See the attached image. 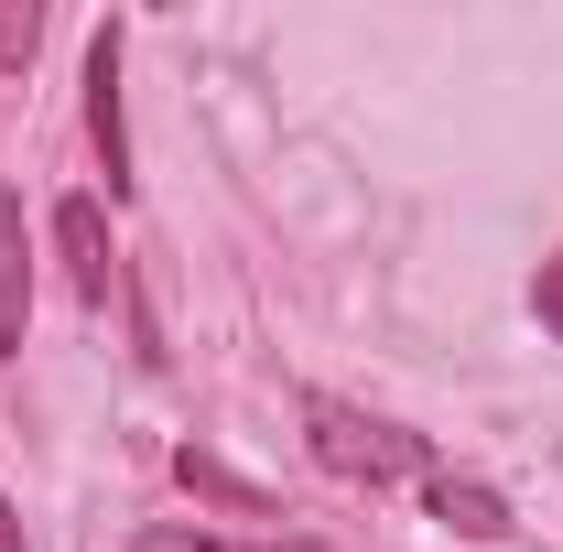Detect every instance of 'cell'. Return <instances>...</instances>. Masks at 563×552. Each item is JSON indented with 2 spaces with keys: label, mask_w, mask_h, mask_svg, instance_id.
Returning <instances> with one entry per match:
<instances>
[{
  "label": "cell",
  "mask_w": 563,
  "mask_h": 552,
  "mask_svg": "<svg viewBox=\"0 0 563 552\" xmlns=\"http://www.w3.org/2000/svg\"><path fill=\"white\" fill-rule=\"evenodd\" d=\"M303 433H314V466L347 477V487H390V477H412V466H422V433L357 412V401H336V390L303 401Z\"/></svg>",
  "instance_id": "6da1fadb"
},
{
  "label": "cell",
  "mask_w": 563,
  "mask_h": 552,
  "mask_svg": "<svg viewBox=\"0 0 563 552\" xmlns=\"http://www.w3.org/2000/svg\"><path fill=\"white\" fill-rule=\"evenodd\" d=\"M87 131H98V163H109V196H131V131H120V22L87 44Z\"/></svg>",
  "instance_id": "7a4b0ae2"
},
{
  "label": "cell",
  "mask_w": 563,
  "mask_h": 552,
  "mask_svg": "<svg viewBox=\"0 0 563 552\" xmlns=\"http://www.w3.org/2000/svg\"><path fill=\"white\" fill-rule=\"evenodd\" d=\"M55 239H66L76 292L109 303V292H120V261H109V217H98V196H66V207H55Z\"/></svg>",
  "instance_id": "3957f363"
},
{
  "label": "cell",
  "mask_w": 563,
  "mask_h": 552,
  "mask_svg": "<svg viewBox=\"0 0 563 552\" xmlns=\"http://www.w3.org/2000/svg\"><path fill=\"white\" fill-rule=\"evenodd\" d=\"M22 314H33V250H22V207L0 185V346L22 357Z\"/></svg>",
  "instance_id": "277c9868"
},
{
  "label": "cell",
  "mask_w": 563,
  "mask_h": 552,
  "mask_svg": "<svg viewBox=\"0 0 563 552\" xmlns=\"http://www.w3.org/2000/svg\"><path fill=\"white\" fill-rule=\"evenodd\" d=\"M433 520L466 531V542H498V531H509V498L477 487V477H433Z\"/></svg>",
  "instance_id": "5b68a950"
},
{
  "label": "cell",
  "mask_w": 563,
  "mask_h": 552,
  "mask_svg": "<svg viewBox=\"0 0 563 552\" xmlns=\"http://www.w3.org/2000/svg\"><path fill=\"white\" fill-rule=\"evenodd\" d=\"M174 477L196 487V498H217V509H239V520H272V487H250L239 466H217L207 444H185V455H174Z\"/></svg>",
  "instance_id": "8992f818"
},
{
  "label": "cell",
  "mask_w": 563,
  "mask_h": 552,
  "mask_svg": "<svg viewBox=\"0 0 563 552\" xmlns=\"http://www.w3.org/2000/svg\"><path fill=\"white\" fill-rule=\"evenodd\" d=\"M131 552H314V542H217V531H141Z\"/></svg>",
  "instance_id": "52a82bcc"
},
{
  "label": "cell",
  "mask_w": 563,
  "mask_h": 552,
  "mask_svg": "<svg viewBox=\"0 0 563 552\" xmlns=\"http://www.w3.org/2000/svg\"><path fill=\"white\" fill-rule=\"evenodd\" d=\"M531 314H542V325L563 336V261H542V281H531Z\"/></svg>",
  "instance_id": "ba28073f"
},
{
  "label": "cell",
  "mask_w": 563,
  "mask_h": 552,
  "mask_svg": "<svg viewBox=\"0 0 563 552\" xmlns=\"http://www.w3.org/2000/svg\"><path fill=\"white\" fill-rule=\"evenodd\" d=\"M33 33H44L33 11H0V55H33Z\"/></svg>",
  "instance_id": "9c48e42d"
},
{
  "label": "cell",
  "mask_w": 563,
  "mask_h": 552,
  "mask_svg": "<svg viewBox=\"0 0 563 552\" xmlns=\"http://www.w3.org/2000/svg\"><path fill=\"white\" fill-rule=\"evenodd\" d=\"M0 552H22V520H11V498H0Z\"/></svg>",
  "instance_id": "30bf717a"
}]
</instances>
